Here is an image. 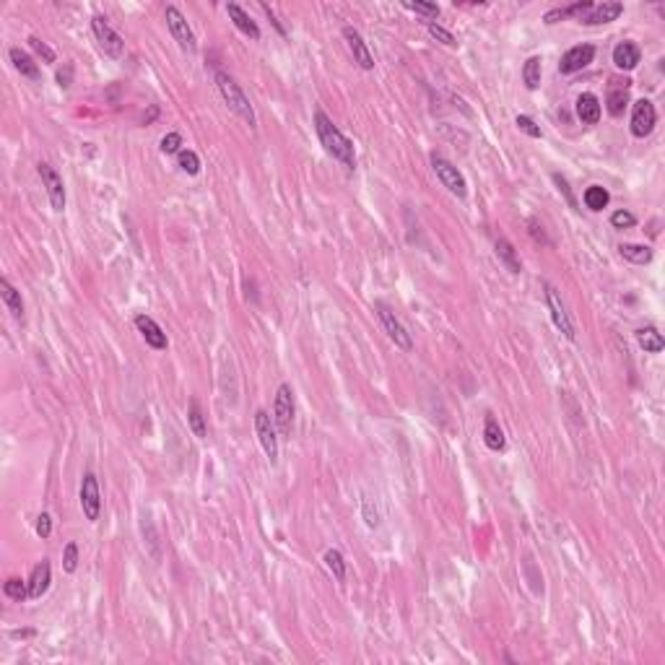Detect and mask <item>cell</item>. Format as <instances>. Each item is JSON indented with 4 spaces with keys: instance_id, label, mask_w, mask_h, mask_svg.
Listing matches in <instances>:
<instances>
[{
    "instance_id": "obj_1",
    "label": "cell",
    "mask_w": 665,
    "mask_h": 665,
    "mask_svg": "<svg viewBox=\"0 0 665 665\" xmlns=\"http://www.w3.org/2000/svg\"><path fill=\"white\" fill-rule=\"evenodd\" d=\"M314 130H317L320 143L325 146V151H328L333 159L341 161L346 169L356 167V151H353V143L343 136V133H341V130H338L336 122L330 120L322 110L314 112Z\"/></svg>"
},
{
    "instance_id": "obj_2",
    "label": "cell",
    "mask_w": 665,
    "mask_h": 665,
    "mask_svg": "<svg viewBox=\"0 0 665 665\" xmlns=\"http://www.w3.org/2000/svg\"><path fill=\"white\" fill-rule=\"evenodd\" d=\"M213 81H216V88L218 94L224 97L226 107L232 110L237 117H242V120L247 122L249 128H255L257 125V117H255V110H252V105H249V97L242 91V86L237 83V81L229 76V73L224 71H216V76H213Z\"/></svg>"
},
{
    "instance_id": "obj_3",
    "label": "cell",
    "mask_w": 665,
    "mask_h": 665,
    "mask_svg": "<svg viewBox=\"0 0 665 665\" xmlns=\"http://www.w3.org/2000/svg\"><path fill=\"white\" fill-rule=\"evenodd\" d=\"M432 169H434V175H437V180H440L452 195H457V198H465V195H468V182H465L463 172H460L452 161H447L445 156H440V153H432Z\"/></svg>"
},
{
    "instance_id": "obj_4",
    "label": "cell",
    "mask_w": 665,
    "mask_h": 665,
    "mask_svg": "<svg viewBox=\"0 0 665 665\" xmlns=\"http://www.w3.org/2000/svg\"><path fill=\"white\" fill-rule=\"evenodd\" d=\"M375 312H377V317H379V322H382V328L387 330L390 341H393L398 348H403V351H411V348H413V338H411V333L406 330V325L395 317L393 310H390L385 302H375Z\"/></svg>"
},
{
    "instance_id": "obj_5",
    "label": "cell",
    "mask_w": 665,
    "mask_h": 665,
    "mask_svg": "<svg viewBox=\"0 0 665 665\" xmlns=\"http://www.w3.org/2000/svg\"><path fill=\"white\" fill-rule=\"evenodd\" d=\"M294 390L291 385H281L276 390V403H273V424L283 437L291 434V426H294Z\"/></svg>"
},
{
    "instance_id": "obj_6",
    "label": "cell",
    "mask_w": 665,
    "mask_h": 665,
    "mask_svg": "<svg viewBox=\"0 0 665 665\" xmlns=\"http://www.w3.org/2000/svg\"><path fill=\"white\" fill-rule=\"evenodd\" d=\"M164 18H167L169 32H172V37H175L177 45H180V49H184V52H195V49H198V40H195V34H193V29H190V24H187V18L182 16V11L177 8V6H167Z\"/></svg>"
},
{
    "instance_id": "obj_7",
    "label": "cell",
    "mask_w": 665,
    "mask_h": 665,
    "mask_svg": "<svg viewBox=\"0 0 665 665\" xmlns=\"http://www.w3.org/2000/svg\"><path fill=\"white\" fill-rule=\"evenodd\" d=\"M91 32H94V37H97L99 47H102V52H105L107 57H122V52H125V40H122L120 34L114 32L112 26L107 24L105 16H94L91 18Z\"/></svg>"
},
{
    "instance_id": "obj_8",
    "label": "cell",
    "mask_w": 665,
    "mask_h": 665,
    "mask_svg": "<svg viewBox=\"0 0 665 665\" xmlns=\"http://www.w3.org/2000/svg\"><path fill=\"white\" fill-rule=\"evenodd\" d=\"M81 510L88 522H97L102 514V494H99V481L94 473H86L81 478Z\"/></svg>"
},
{
    "instance_id": "obj_9",
    "label": "cell",
    "mask_w": 665,
    "mask_h": 665,
    "mask_svg": "<svg viewBox=\"0 0 665 665\" xmlns=\"http://www.w3.org/2000/svg\"><path fill=\"white\" fill-rule=\"evenodd\" d=\"M255 434H257V440H260V445H263L268 460L276 463V460H278V429L273 424L271 413L263 408L255 413Z\"/></svg>"
},
{
    "instance_id": "obj_10",
    "label": "cell",
    "mask_w": 665,
    "mask_h": 665,
    "mask_svg": "<svg viewBox=\"0 0 665 665\" xmlns=\"http://www.w3.org/2000/svg\"><path fill=\"white\" fill-rule=\"evenodd\" d=\"M546 289V302H548V310H551V320L553 325L564 333V338H569V341H575L577 338V333H575V325H572V317H569L567 307H564V302H561L559 291L553 289L551 283H543Z\"/></svg>"
},
{
    "instance_id": "obj_11",
    "label": "cell",
    "mask_w": 665,
    "mask_h": 665,
    "mask_svg": "<svg viewBox=\"0 0 665 665\" xmlns=\"http://www.w3.org/2000/svg\"><path fill=\"white\" fill-rule=\"evenodd\" d=\"M657 125V112L655 107H652V102L649 99H640V102H634L632 107V136L634 138H647L652 130H655Z\"/></svg>"
},
{
    "instance_id": "obj_12",
    "label": "cell",
    "mask_w": 665,
    "mask_h": 665,
    "mask_svg": "<svg viewBox=\"0 0 665 665\" xmlns=\"http://www.w3.org/2000/svg\"><path fill=\"white\" fill-rule=\"evenodd\" d=\"M37 172H40L42 177V184H45V190H47V198L49 203H52V208L55 211H63L65 208V184H63V177L57 175L55 169L49 167L47 161H42L40 167H37Z\"/></svg>"
},
{
    "instance_id": "obj_13",
    "label": "cell",
    "mask_w": 665,
    "mask_h": 665,
    "mask_svg": "<svg viewBox=\"0 0 665 665\" xmlns=\"http://www.w3.org/2000/svg\"><path fill=\"white\" fill-rule=\"evenodd\" d=\"M595 57V47L593 45H577V47L567 49L559 60V73L561 76H572V73L582 71L587 65L593 63Z\"/></svg>"
},
{
    "instance_id": "obj_14",
    "label": "cell",
    "mask_w": 665,
    "mask_h": 665,
    "mask_svg": "<svg viewBox=\"0 0 665 665\" xmlns=\"http://www.w3.org/2000/svg\"><path fill=\"white\" fill-rule=\"evenodd\" d=\"M343 40H346V45H348V49H351L353 63L359 65L361 71H375V55L369 52L364 37H361L353 26H346L343 29Z\"/></svg>"
},
{
    "instance_id": "obj_15",
    "label": "cell",
    "mask_w": 665,
    "mask_h": 665,
    "mask_svg": "<svg viewBox=\"0 0 665 665\" xmlns=\"http://www.w3.org/2000/svg\"><path fill=\"white\" fill-rule=\"evenodd\" d=\"M624 13V3H616V0H603V3H593V8L582 16V24L587 26H598V24H611L616 21L618 16Z\"/></svg>"
},
{
    "instance_id": "obj_16",
    "label": "cell",
    "mask_w": 665,
    "mask_h": 665,
    "mask_svg": "<svg viewBox=\"0 0 665 665\" xmlns=\"http://www.w3.org/2000/svg\"><path fill=\"white\" fill-rule=\"evenodd\" d=\"M136 328L151 348H156V351H167V346H169L167 333L159 328V322L153 320V317H148V314H136Z\"/></svg>"
},
{
    "instance_id": "obj_17",
    "label": "cell",
    "mask_w": 665,
    "mask_h": 665,
    "mask_svg": "<svg viewBox=\"0 0 665 665\" xmlns=\"http://www.w3.org/2000/svg\"><path fill=\"white\" fill-rule=\"evenodd\" d=\"M29 598L32 601H37V598H42V595L49 590V582H52V567H49L47 559H42L40 564H34L32 575H29Z\"/></svg>"
},
{
    "instance_id": "obj_18",
    "label": "cell",
    "mask_w": 665,
    "mask_h": 665,
    "mask_svg": "<svg viewBox=\"0 0 665 665\" xmlns=\"http://www.w3.org/2000/svg\"><path fill=\"white\" fill-rule=\"evenodd\" d=\"M613 63H616L618 71H634L642 63V49L629 40L618 42L613 47Z\"/></svg>"
},
{
    "instance_id": "obj_19",
    "label": "cell",
    "mask_w": 665,
    "mask_h": 665,
    "mask_svg": "<svg viewBox=\"0 0 665 665\" xmlns=\"http://www.w3.org/2000/svg\"><path fill=\"white\" fill-rule=\"evenodd\" d=\"M226 13H229V18L234 21V26H237L245 37H249V40H260V26L252 21V16L242 8L240 3H226Z\"/></svg>"
},
{
    "instance_id": "obj_20",
    "label": "cell",
    "mask_w": 665,
    "mask_h": 665,
    "mask_svg": "<svg viewBox=\"0 0 665 665\" xmlns=\"http://www.w3.org/2000/svg\"><path fill=\"white\" fill-rule=\"evenodd\" d=\"M577 117L585 122V125H598V122H601V99L595 97V94H590V91L579 94Z\"/></svg>"
},
{
    "instance_id": "obj_21",
    "label": "cell",
    "mask_w": 665,
    "mask_h": 665,
    "mask_svg": "<svg viewBox=\"0 0 665 665\" xmlns=\"http://www.w3.org/2000/svg\"><path fill=\"white\" fill-rule=\"evenodd\" d=\"M606 105H608V112L613 114V117H621V114H624L626 105H629V81H624V83H613V86L608 88Z\"/></svg>"
},
{
    "instance_id": "obj_22",
    "label": "cell",
    "mask_w": 665,
    "mask_h": 665,
    "mask_svg": "<svg viewBox=\"0 0 665 665\" xmlns=\"http://www.w3.org/2000/svg\"><path fill=\"white\" fill-rule=\"evenodd\" d=\"M0 297H3L8 312L13 314L16 320H24V299H21V291L13 289L8 278H0Z\"/></svg>"
},
{
    "instance_id": "obj_23",
    "label": "cell",
    "mask_w": 665,
    "mask_h": 665,
    "mask_svg": "<svg viewBox=\"0 0 665 665\" xmlns=\"http://www.w3.org/2000/svg\"><path fill=\"white\" fill-rule=\"evenodd\" d=\"M8 57H11V63H13V68H16V71L24 76V78L40 81V68H37V63H34L32 57L26 55L24 49H21V47H11Z\"/></svg>"
},
{
    "instance_id": "obj_24",
    "label": "cell",
    "mask_w": 665,
    "mask_h": 665,
    "mask_svg": "<svg viewBox=\"0 0 665 665\" xmlns=\"http://www.w3.org/2000/svg\"><path fill=\"white\" fill-rule=\"evenodd\" d=\"M494 249H497V257L502 260V265H505L507 271L514 273V276L522 271V263H520V257H517V252H514L512 242L505 240V237H499V240L494 242Z\"/></svg>"
},
{
    "instance_id": "obj_25",
    "label": "cell",
    "mask_w": 665,
    "mask_h": 665,
    "mask_svg": "<svg viewBox=\"0 0 665 665\" xmlns=\"http://www.w3.org/2000/svg\"><path fill=\"white\" fill-rule=\"evenodd\" d=\"M483 442H486V447L494 449V452H502L505 449V432H502V426H499V421L494 416H486V421H483Z\"/></svg>"
},
{
    "instance_id": "obj_26",
    "label": "cell",
    "mask_w": 665,
    "mask_h": 665,
    "mask_svg": "<svg viewBox=\"0 0 665 665\" xmlns=\"http://www.w3.org/2000/svg\"><path fill=\"white\" fill-rule=\"evenodd\" d=\"M187 424H190V429H193V434L198 440H206V437H208L206 416H203L201 403L195 401V398H190V403H187Z\"/></svg>"
},
{
    "instance_id": "obj_27",
    "label": "cell",
    "mask_w": 665,
    "mask_h": 665,
    "mask_svg": "<svg viewBox=\"0 0 665 665\" xmlns=\"http://www.w3.org/2000/svg\"><path fill=\"white\" fill-rule=\"evenodd\" d=\"M541 76H543V60L538 55L528 57L525 65H522V81H525V86H528L530 91H536V88L541 86Z\"/></svg>"
},
{
    "instance_id": "obj_28",
    "label": "cell",
    "mask_w": 665,
    "mask_h": 665,
    "mask_svg": "<svg viewBox=\"0 0 665 665\" xmlns=\"http://www.w3.org/2000/svg\"><path fill=\"white\" fill-rule=\"evenodd\" d=\"M637 343L647 353H660L665 348L663 336L657 333V328H640L637 330Z\"/></svg>"
},
{
    "instance_id": "obj_29",
    "label": "cell",
    "mask_w": 665,
    "mask_h": 665,
    "mask_svg": "<svg viewBox=\"0 0 665 665\" xmlns=\"http://www.w3.org/2000/svg\"><path fill=\"white\" fill-rule=\"evenodd\" d=\"M618 252H621V257H626V260L634 265L652 263V249H649L647 245H621Z\"/></svg>"
},
{
    "instance_id": "obj_30",
    "label": "cell",
    "mask_w": 665,
    "mask_h": 665,
    "mask_svg": "<svg viewBox=\"0 0 665 665\" xmlns=\"http://www.w3.org/2000/svg\"><path fill=\"white\" fill-rule=\"evenodd\" d=\"M582 198H585V206H587V208L595 211V213H598V211H603V208H606V206L611 203L608 190H606V187H601V184H590Z\"/></svg>"
},
{
    "instance_id": "obj_31",
    "label": "cell",
    "mask_w": 665,
    "mask_h": 665,
    "mask_svg": "<svg viewBox=\"0 0 665 665\" xmlns=\"http://www.w3.org/2000/svg\"><path fill=\"white\" fill-rule=\"evenodd\" d=\"M322 561H325V567L330 569V575H333L338 582H343V579H346V559H343V553L338 551V548H328V551H325V556H322Z\"/></svg>"
},
{
    "instance_id": "obj_32",
    "label": "cell",
    "mask_w": 665,
    "mask_h": 665,
    "mask_svg": "<svg viewBox=\"0 0 665 665\" xmlns=\"http://www.w3.org/2000/svg\"><path fill=\"white\" fill-rule=\"evenodd\" d=\"M177 164H180V169H182L184 175H190V177H195L201 172V159H198V153H195L193 148H182V151L177 153Z\"/></svg>"
},
{
    "instance_id": "obj_33",
    "label": "cell",
    "mask_w": 665,
    "mask_h": 665,
    "mask_svg": "<svg viewBox=\"0 0 665 665\" xmlns=\"http://www.w3.org/2000/svg\"><path fill=\"white\" fill-rule=\"evenodd\" d=\"M3 593L8 595L11 601H26L29 598V582H24L21 577H11L6 579V585H3Z\"/></svg>"
},
{
    "instance_id": "obj_34",
    "label": "cell",
    "mask_w": 665,
    "mask_h": 665,
    "mask_svg": "<svg viewBox=\"0 0 665 665\" xmlns=\"http://www.w3.org/2000/svg\"><path fill=\"white\" fill-rule=\"evenodd\" d=\"M426 29H429V34H432L437 42L447 45V47H457L455 34L449 32V29H445V26H440V24H434V21H426Z\"/></svg>"
},
{
    "instance_id": "obj_35",
    "label": "cell",
    "mask_w": 665,
    "mask_h": 665,
    "mask_svg": "<svg viewBox=\"0 0 665 665\" xmlns=\"http://www.w3.org/2000/svg\"><path fill=\"white\" fill-rule=\"evenodd\" d=\"M78 569V546L73 543H65L63 548V572H68V575H73Z\"/></svg>"
},
{
    "instance_id": "obj_36",
    "label": "cell",
    "mask_w": 665,
    "mask_h": 665,
    "mask_svg": "<svg viewBox=\"0 0 665 665\" xmlns=\"http://www.w3.org/2000/svg\"><path fill=\"white\" fill-rule=\"evenodd\" d=\"M406 8L413 11V13H418V16H426V18H440L442 8L437 6V3H406Z\"/></svg>"
},
{
    "instance_id": "obj_37",
    "label": "cell",
    "mask_w": 665,
    "mask_h": 665,
    "mask_svg": "<svg viewBox=\"0 0 665 665\" xmlns=\"http://www.w3.org/2000/svg\"><path fill=\"white\" fill-rule=\"evenodd\" d=\"M159 148H161V153H167V156L180 153L182 151V136H180V133H167V136L161 138Z\"/></svg>"
},
{
    "instance_id": "obj_38",
    "label": "cell",
    "mask_w": 665,
    "mask_h": 665,
    "mask_svg": "<svg viewBox=\"0 0 665 665\" xmlns=\"http://www.w3.org/2000/svg\"><path fill=\"white\" fill-rule=\"evenodd\" d=\"M514 125H517V128H520L522 133H525V136H530V138H541V136H543V133H541V128H538L536 122L530 120L528 114H517Z\"/></svg>"
},
{
    "instance_id": "obj_39",
    "label": "cell",
    "mask_w": 665,
    "mask_h": 665,
    "mask_svg": "<svg viewBox=\"0 0 665 665\" xmlns=\"http://www.w3.org/2000/svg\"><path fill=\"white\" fill-rule=\"evenodd\" d=\"M29 45H32V49L37 52V55L45 57V63H55V52H52V49H49L40 37H29Z\"/></svg>"
},
{
    "instance_id": "obj_40",
    "label": "cell",
    "mask_w": 665,
    "mask_h": 665,
    "mask_svg": "<svg viewBox=\"0 0 665 665\" xmlns=\"http://www.w3.org/2000/svg\"><path fill=\"white\" fill-rule=\"evenodd\" d=\"M611 224H613V229H629V226L637 224V218H634V213H629V211H616V213L611 216Z\"/></svg>"
},
{
    "instance_id": "obj_41",
    "label": "cell",
    "mask_w": 665,
    "mask_h": 665,
    "mask_svg": "<svg viewBox=\"0 0 665 665\" xmlns=\"http://www.w3.org/2000/svg\"><path fill=\"white\" fill-rule=\"evenodd\" d=\"M551 180L556 182V187H559V193L564 195V201L572 206V208H577V201H575V195H572V187H569V182L564 180L561 175H551Z\"/></svg>"
},
{
    "instance_id": "obj_42",
    "label": "cell",
    "mask_w": 665,
    "mask_h": 665,
    "mask_svg": "<svg viewBox=\"0 0 665 665\" xmlns=\"http://www.w3.org/2000/svg\"><path fill=\"white\" fill-rule=\"evenodd\" d=\"M37 536H40L42 541H47V538L52 536V517H49L47 512H42L40 517H37Z\"/></svg>"
},
{
    "instance_id": "obj_43",
    "label": "cell",
    "mask_w": 665,
    "mask_h": 665,
    "mask_svg": "<svg viewBox=\"0 0 665 665\" xmlns=\"http://www.w3.org/2000/svg\"><path fill=\"white\" fill-rule=\"evenodd\" d=\"M361 514H364V520H367L369 528H377V525H379V514H377V510H372V502H369V499L361 502Z\"/></svg>"
},
{
    "instance_id": "obj_44",
    "label": "cell",
    "mask_w": 665,
    "mask_h": 665,
    "mask_svg": "<svg viewBox=\"0 0 665 665\" xmlns=\"http://www.w3.org/2000/svg\"><path fill=\"white\" fill-rule=\"evenodd\" d=\"M528 226H530V234H533V237H536V240H541V242H546V245H548V237H546L543 226L538 224L536 218H530V221H528Z\"/></svg>"
},
{
    "instance_id": "obj_45",
    "label": "cell",
    "mask_w": 665,
    "mask_h": 665,
    "mask_svg": "<svg viewBox=\"0 0 665 665\" xmlns=\"http://www.w3.org/2000/svg\"><path fill=\"white\" fill-rule=\"evenodd\" d=\"M71 76H73V65H65V73L63 71L57 73V83H60L63 88H68L71 86Z\"/></svg>"
}]
</instances>
